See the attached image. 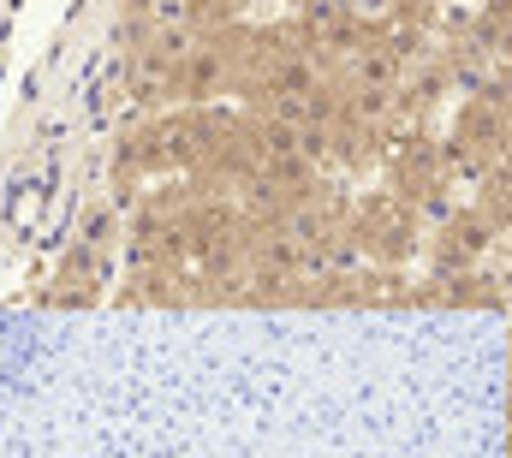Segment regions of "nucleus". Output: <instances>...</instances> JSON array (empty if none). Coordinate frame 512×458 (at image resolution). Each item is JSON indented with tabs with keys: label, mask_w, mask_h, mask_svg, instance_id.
Instances as JSON below:
<instances>
[{
	"label": "nucleus",
	"mask_w": 512,
	"mask_h": 458,
	"mask_svg": "<svg viewBox=\"0 0 512 458\" xmlns=\"http://www.w3.org/2000/svg\"><path fill=\"white\" fill-rule=\"evenodd\" d=\"M286 6H316V0H286Z\"/></svg>",
	"instance_id": "f257e3e1"
}]
</instances>
